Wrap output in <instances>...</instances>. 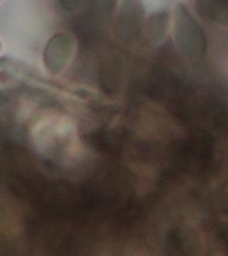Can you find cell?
<instances>
[{"mask_svg":"<svg viewBox=\"0 0 228 256\" xmlns=\"http://www.w3.org/2000/svg\"><path fill=\"white\" fill-rule=\"evenodd\" d=\"M175 40L179 51L186 57L197 59L206 50V40L202 30L185 10H178L175 24Z\"/></svg>","mask_w":228,"mask_h":256,"instance_id":"cell-1","label":"cell"},{"mask_svg":"<svg viewBox=\"0 0 228 256\" xmlns=\"http://www.w3.org/2000/svg\"><path fill=\"white\" fill-rule=\"evenodd\" d=\"M116 0H96L77 20L76 30L83 40H96L103 36L115 8Z\"/></svg>","mask_w":228,"mask_h":256,"instance_id":"cell-2","label":"cell"},{"mask_svg":"<svg viewBox=\"0 0 228 256\" xmlns=\"http://www.w3.org/2000/svg\"><path fill=\"white\" fill-rule=\"evenodd\" d=\"M72 40L64 34H57L49 42L44 58L51 73L57 74L64 68L72 53Z\"/></svg>","mask_w":228,"mask_h":256,"instance_id":"cell-3","label":"cell"},{"mask_svg":"<svg viewBox=\"0 0 228 256\" xmlns=\"http://www.w3.org/2000/svg\"><path fill=\"white\" fill-rule=\"evenodd\" d=\"M143 10L138 0H126L118 16L117 28L123 38H133L141 30Z\"/></svg>","mask_w":228,"mask_h":256,"instance_id":"cell-4","label":"cell"},{"mask_svg":"<svg viewBox=\"0 0 228 256\" xmlns=\"http://www.w3.org/2000/svg\"><path fill=\"white\" fill-rule=\"evenodd\" d=\"M199 12L219 24H228V0H196Z\"/></svg>","mask_w":228,"mask_h":256,"instance_id":"cell-5","label":"cell"},{"mask_svg":"<svg viewBox=\"0 0 228 256\" xmlns=\"http://www.w3.org/2000/svg\"><path fill=\"white\" fill-rule=\"evenodd\" d=\"M152 20H150V22L148 24L147 26V36H149L154 42H159L163 34H165V30H166V18L163 16H155V18H151Z\"/></svg>","mask_w":228,"mask_h":256,"instance_id":"cell-6","label":"cell"},{"mask_svg":"<svg viewBox=\"0 0 228 256\" xmlns=\"http://www.w3.org/2000/svg\"><path fill=\"white\" fill-rule=\"evenodd\" d=\"M88 0H60L61 6L67 12H73L82 6H84Z\"/></svg>","mask_w":228,"mask_h":256,"instance_id":"cell-7","label":"cell"}]
</instances>
